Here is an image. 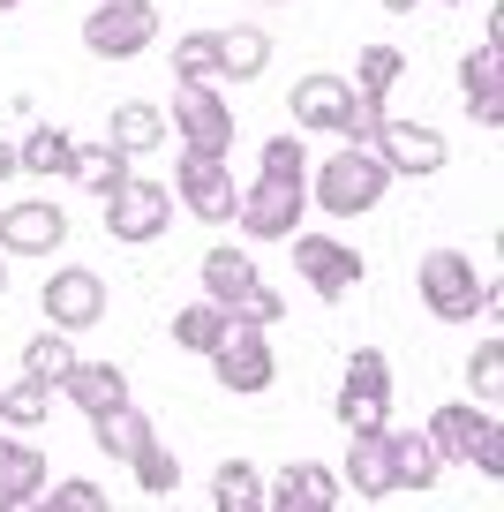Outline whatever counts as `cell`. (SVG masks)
<instances>
[{
  "label": "cell",
  "instance_id": "obj_1",
  "mask_svg": "<svg viewBox=\"0 0 504 512\" xmlns=\"http://www.w3.org/2000/svg\"><path fill=\"white\" fill-rule=\"evenodd\" d=\"M294 128H309V136H331V144H369V128L384 121V98L354 91L347 76H331V68H309V76L294 83Z\"/></svg>",
  "mask_w": 504,
  "mask_h": 512
},
{
  "label": "cell",
  "instance_id": "obj_2",
  "mask_svg": "<svg viewBox=\"0 0 504 512\" xmlns=\"http://www.w3.org/2000/svg\"><path fill=\"white\" fill-rule=\"evenodd\" d=\"M392 181L399 174L369 144H339V151H324V159H309V204L324 211V219H362V211L384 204Z\"/></svg>",
  "mask_w": 504,
  "mask_h": 512
},
{
  "label": "cell",
  "instance_id": "obj_3",
  "mask_svg": "<svg viewBox=\"0 0 504 512\" xmlns=\"http://www.w3.org/2000/svg\"><path fill=\"white\" fill-rule=\"evenodd\" d=\"M414 294L437 324H474L482 317V264L467 249H429L422 272H414Z\"/></svg>",
  "mask_w": 504,
  "mask_h": 512
},
{
  "label": "cell",
  "instance_id": "obj_4",
  "mask_svg": "<svg viewBox=\"0 0 504 512\" xmlns=\"http://www.w3.org/2000/svg\"><path fill=\"white\" fill-rule=\"evenodd\" d=\"M106 204V234L121 241V249H143V241H158L166 226H174V189L151 174H128L113 196H98Z\"/></svg>",
  "mask_w": 504,
  "mask_h": 512
},
{
  "label": "cell",
  "instance_id": "obj_5",
  "mask_svg": "<svg viewBox=\"0 0 504 512\" xmlns=\"http://www.w3.org/2000/svg\"><path fill=\"white\" fill-rule=\"evenodd\" d=\"M301 219H309V181H271V174H256L249 189L234 196V226H241L249 241H286Z\"/></svg>",
  "mask_w": 504,
  "mask_h": 512
},
{
  "label": "cell",
  "instance_id": "obj_6",
  "mask_svg": "<svg viewBox=\"0 0 504 512\" xmlns=\"http://www.w3.org/2000/svg\"><path fill=\"white\" fill-rule=\"evenodd\" d=\"M151 38H158L151 0H98L91 16H83V53L91 61H136Z\"/></svg>",
  "mask_w": 504,
  "mask_h": 512
},
{
  "label": "cell",
  "instance_id": "obj_7",
  "mask_svg": "<svg viewBox=\"0 0 504 512\" xmlns=\"http://www.w3.org/2000/svg\"><path fill=\"white\" fill-rule=\"evenodd\" d=\"M234 174H226V151H189L181 144V166H174V204H189L204 226H234Z\"/></svg>",
  "mask_w": 504,
  "mask_h": 512
},
{
  "label": "cell",
  "instance_id": "obj_8",
  "mask_svg": "<svg viewBox=\"0 0 504 512\" xmlns=\"http://www.w3.org/2000/svg\"><path fill=\"white\" fill-rule=\"evenodd\" d=\"M339 422H347V430H377V422H392V362H384V347H354L347 354V377H339Z\"/></svg>",
  "mask_w": 504,
  "mask_h": 512
},
{
  "label": "cell",
  "instance_id": "obj_9",
  "mask_svg": "<svg viewBox=\"0 0 504 512\" xmlns=\"http://www.w3.org/2000/svg\"><path fill=\"white\" fill-rule=\"evenodd\" d=\"M286 249H294V272L309 279V294H324V302H347L354 287H362V249H347V241L331 234H286Z\"/></svg>",
  "mask_w": 504,
  "mask_h": 512
},
{
  "label": "cell",
  "instance_id": "obj_10",
  "mask_svg": "<svg viewBox=\"0 0 504 512\" xmlns=\"http://www.w3.org/2000/svg\"><path fill=\"white\" fill-rule=\"evenodd\" d=\"M166 128L189 151H234V106L219 98V83H181L166 106Z\"/></svg>",
  "mask_w": 504,
  "mask_h": 512
},
{
  "label": "cell",
  "instance_id": "obj_11",
  "mask_svg": "<svg viewBox=\"0 0 504 512\" xmlns=\"http://www.w3.org/2000/svg\"><path fill=\"white\" fill-rule=\"evenodd\" d=\"M211 369H219L226 392H241V400H264L271 377H279V354H271V339L256 332V324H234V332L211 347Z\"/></svg>",
  "mask_w": 504,
  "mask_h": 512
},
{
  "label": "cell",
  "instance_id": "obj_12",
  "mask_svg": "<svg viewBox=\"0 0 504 512\" xmlns=\"http://www.w3.org/2000/svg\"><path fill=\"white\" fill-rule=\"evenodd\" d=\"M38 302H46L53 332H91V324H106V279H98L91 264H61V272L38 287Z\"/></svg>",
  "mask_w": 504,
  "mask_h": 512
},
{
  "label": "cell",
  "instance_id": "obj_13",
  "mask_svg": "<svg viewBox=\"0 0 504 512\" xmlns=\"http://www.w3.org/2000/svg\"><path fill=\"white\" fill-rule=\"evenodd\" d=\"M68 241V211L53 196H16L0 211V256H61Z\"/></svg>",
  "mask_w": 504,
  "mask_h": 512
},
{
  "label": "cell",
  "instance_id": "obj_14",
  "mask_svg": "<svg viewBox=\"0 0 504 512\" xmlns=\"http://www.w3.org/2000/svg\"><path fill=\"white\" fill-rule=\"evenodd\" d=\"M369 151H377L392 174H414V181H422V174H444V159H452L437 128H422V121H392V113L369 128Z\"/></svg>",
  "mask_w": 504,
  "mask_h": 512
},
{
  "label": "cell",
  "instance_id": "obj_15",
  "mask_svg": "<svg viewBox=\"0 0 504 512\" xmlns=\"http://www.w3.org/2000/svg\"><path fill=\"white\" fill-rule=\"evenodd\" d=\"M459 91H467V113L482 128H504V16L489 23V38L459 61Z\"/></svg>",
  "mask_w": 504,
  "mask_h": 512
},
{
  "label": "cell",
  "instance_id": "obj_16",
  "mask_svg": "<svg viewBox=\"0 0 504 512\" xmlns=\"http://www.w3.org/2000/svg\"><path fill=\"white\" fill-rule=\"evenodd\" d=\"M339 497H347L339 467H316V460H286L264 482V512H331Z\"/></svg>",
  "mask_w": 504,
  "mask_h": 512
},
{
  "label": "cell",
  "instance_id": "obj_17",
  "mask_svg": "<svg viewBox=\"0 0 504 512\" xmlns=\"http://www.w3.org/2000/svg\"><path fill=\"white\" fill-rule=\"evenodd\" d=\"M347 467H339V482H347L354 497H369V505H384L392 497V422H377V430H347Z\"/></svg>",
  "mask_w": 504,
  "mask_h": 512
},
{
  "label": "cell",
  "instance_id": "obj_18",
  "mask_svg": "<svg viewBox=\"0 0 504 512\" xmlns=\"http://www.w3.org/2000/svg\"><path fill=\"white\" fill-rule=\"evenodd\" d=\"M489 422H497V415H489V407L482 400H444L437 407V415H429V445H437V460L444 467H467L474 460V445H482V430H489Z\"/></svg>",
  "mask_w": 504,
  "mask_h": 512
},
{
  "label": "cell",
  "instance_id": "obj_19",
  "mask_svg": "<svg viewBox=\"0 0 504 512\" xmlns=\"http://www.w3.org/2000/svg\"><path fill=\"white\" fill-rule=\"evenodd\" d=\"M166 136H174V128H166V106H151V98H121V106H113L106 144L121 151V159H151Z\"/></svg>",
  "mask_w": 504,
  "mask_h": 512
},
{
  "label": "cell",
  "instance_id": "obj_20",
  "mask_svg": "<svg viewBox=\"0 0 504 512\" xmlns=\"http://www.w3.org/2000/svg\"><path fill=\"white\" fill-rule=\"evenodd\" d=\"M256 279H264V272H256V256L241 249V241H219V249H204V294H211L219 309H241V302L256 294Z\"/></svg>",
  "mask_w": 504,
  "mask_h": 512
},
{
  "label": "cell",
  "instance_id": "obj_21",
  "mask_svg": "<svg viewBox=\"0 0 504 512\" xmlns=\"http://www.w3.org/2000/svg\"><path fill=\"white\" fill-rule=\"evenodd\" d=\"M53 392H68V400H76L91 422L106 415V407L136 400V392H128V369H113V362H83V354H76V369H68V377L53 384Z\"/></svg>",
  "mask_w": 504,
  "mask_h": 512
},
{
  "label": "cell",
  "instance_id": "obj_22",
  "mask_svg": "<svg viewBox=\"0 0 504 512\" xmlns=\"http://www.w3.org/2000/svg\"><path fill=\"white\" fill-rule=\"evenodd\" d=\"M211 46H219V83H256L271 68V38L256 23H226V31H211Z\"/></svg>",
  "mask_w": 504,
  "mask_h": 512
},
{
  "label": "cell",
  "instance_id": "obj_23",
  "mask_svg": "<svg viewBox=\"0 0 504 512\" xmlns=\"http://www.w3.org/2000/svg\"><path fill=\"white\" fill-rule=\"evenodd\" d=\"M444 460L422 430H392V490H437Z\"/></svg>",
  "mask_w": 504,
  "mask_h": 512
},
{
  "label": "cell",
  "instance_id": "obj_24",
  "mask_svg": "<svg viewBox=\"0 0 504 512\" xmlns=\"http://www.w3.org/2000/svg\"><path fill=\"white\" fill-rule=\"evenodd\" d=\"M128 174H136V159H121L113 144H76V159H68V181L83 196H113Z\"/></svg>",
  "mask_w": 504,
  "mask_h": 512
},
{
  "label": "cell",
  "instance_id": "obj_25",
  "mask_svg": "<svg viewBox=\"0 0 504 512\" xmlns=\"http://www.w3.org/2000/svg\"><path fill=\"white\" fill-rule=\"evenodd\" d=\"M68 369H76V332H53V324H46L38 339H23V369H16V377H31V384L53 392Z\"/></svg>",
  "mask_w": 504,
  "mask_h": 512
},
{
  "label": "cell",
  "instance_id": "obj_26",
  "mask_svg": "<svg viewBox=\"0 0 504 512\" xmlns=\"http://www.w3.org/2000/svg\"><path fill=\"white\" fill-rule=\"evenodd\" d=\"M128 475L143 482V497H174L181 490V460L158 445V430H143L136 445H128Z\"/></svg>",
  "mask_w": 504,
  "mask_h": 512
},
{
  "label": "cell",
  "instance_id": "obj_27",
  "mask_svg": "<svg viewBox=\"0 0 504 512\" xmlns=\"http://www.w3.org/2000/svg\"><path fill=\"white\" fill-rule=\"evenodd\" d=\"M226 332H234V309H219L211 294H204V302H189V309L174 317V347H181V354H211Z\"/></svg>",
  "mask_w": 504,
  "mask_h": 512
},
{
  "label": "cell",
  "instance_id": "obj_28",
  "mask_svg": "<svg viewBox=\"0 0 504 512\" xmlns=\"http://www.w3.org/2000/svg\"><path fill=\"white\" fill-rule=\"evenodd\" d=\"M211 505H219V512H264V467L219 460V475H211Z\"/></svg>",
  "mask_w": 504,
  "mask_h": 512
},
{
  "label": "cell",
  "instance_id": "obj_29",
  "mask_svg": "<svg viewBox=\"0 0 504 512\" xmlns=\"http://www.w3.org/2000/svg\"><path fill=\"white\" fill-rule=\"evenodd\" d=\"M38 490H46V452L16 445V460H8V475H0V512H31Z\"/></svg>",
  "mask_w": 504,
  "mask_h": 512
},
{
  "label": "cell",
  "instance_id": "obj_30",
  "mask_svg": "<svg viewBox=\"0 0 504 512\" xmlns=\"http://www.w3.org/2000/svg\"><path fill=\"white\" fill-rule=\"evenodd\" d=\"M68 159H76V136H61V128H31V136L16 144V166L23 174H46V181H61Z\"/></svg>",
  "mask_w": 504,
  "mask_h": 512
},
{
  "label": "cell",
  "instance_id": "obj_31",
  "mask_svg": "<svg viewBox=\"0 0 504 512\" xmlns=\"http://www.w3.org/2000/svg\"><path fill=\"white\" fill-rule=\"evenodd\" d=\"M151 430V415H143V400H121V407H106V415L91 422V437H98V452L106 460H128V445Z\"/></svg>",
  "mask_w": 504,
  "mask_h": 512
},
{
  "label": "cell",
  "instance_id": "obj_32",
  "mask_svg": "<svg viewBox=\"0 0 504 512\" xmlns=\"http://www.w3.org/2000/svg\"><path fill=\"white\" fill-rule=\"evenodd\" d=\"M399 76H407V53H399V46H384V38H377V46H362V61H354V91H369V98H392V83Z\"/></svg>",
  "mask_w": 504,
  "mask_h": 512
},
{
  "label": "cell",
  "instance_id": "obj_33",
  "mask_svg": "<svg viewBox=\"0 0 504 512\" xmlns=\"http://www.w3.org/2000/svg\"><path fill=\"white\" fill-rule=\"evenodd\" d=\"M309 159H316V151L301 144V136H264L256 174H271V181H309Z\"/></svg>",
  "mask_w": 504,
  "mask_h": 512
},
{
  "label": "cell",
  "instance_id": "obj_34",
  "mask_svg": "<svg viewBox=\"0 0 504 512\" xmlns=\"http://www.w3.org/2000/svg\"><path fill=\"white\" fill-rule=\"evenodd\" d=\"M46 384H31V377H16L8 392H0V430H38L46 422Z\"/></svg>",
  "mask_w": 504,
  "mask_h": 512
},
{
  "label": "cell",
  "instance_id": "obj_35",
  "mask_svg": "<svg viewBox=\"0 0 504 512\" xmlns=\"http://www.w3.org/2000/svg\"><path fill=\"white\" fill-rule=\"evenodd\" d=\"M174 83H219V46H211V31H189L174 46Z\"/></svg>",
  "mask_w": 504,
  "mask_h": 512
},
{
  "label": "cell",
  "instance_id": "obj_36",
  "mask_svg": "<svg viewBox=\"0 0 504 512\" xmlns=\"http://www.w3.org/2000/svg\"><path fill=\"white\" fill-rule=\"evenodd\" d=\"M38 505H53V512H106L113 497H106V482L76 475V482H46V490H38Z\"/></svg>",
  "mask_w": 504,
  "mask_h": 512
},
{
  "label": "cell",
  "instance_id": "obj_37",
  "mask_svg": "<svg viewBox=\"0 0 504 512\" xmlns=\"http://www.w3.org/2000/svg\"><path fill=\"white\" fill-rule=\"evenodd\" d=\"M467 384H474V400H482V407H497V400H504V339H482V347H474Z\"/></svg>",
  "mask_w": 504,
  "mask_h": 512
},
{
  "label": "cell",
  "instance_id": "obj_38",
  "mask_svg": "<svg viewBox=\"0 0 504 512\" xmlns=\"http://www.w3.org/2000/svg\"><path fill=\"white\" fill-rule=\"evenodd\" d=\"M279 317H286V294H279V287H264V279H256V294L234 309V324H256V332H271Z\"/></svg>",
  "mask_w": 504,
  "mask_h": 512
},
{
  "label": "cell",
  "instance_id": "obj_39",
  "mask_svg": "<svg viewBox=\"0 0 504 512\" xmlns=\"http://www.w3.org/2000/svg\"><path fill=\"white\" fill-rule=\"evenodd\" d=\"M474 475H489V482H504V422H489V430H482V445H474Z\"/></svg>",
  "mask_w": 504,
  "mask_h": 512
},
{
  "label": "cell",
  "instance_id": "obj_40",
  "mask_svg": "<svg viewBox=\"0 0 504 512\" xmlns=\"http://www.w3.org/2000/svg\"><path fill=\"white\" fill-rule=\"evenodd\" d=\"M0 181H16V144L0 136Z\"/></svg>",
  "mask_w": 504,
  "mask_h": 512
},
{
  "label": "cell",
  "instance_id": "obj_41",
  "mask_svg": "<svg viewBox=\"0 0 504 512\" xmlns=\"http://www.w3.org/2000/svg\"><path fill=\"white\" fill-rule=\"evenodd\" d=\"M16 445H23L16 430H0V475H8V460H16Z\"/></svg>",
  "mask_w": 504,
  "mask_h": 512
},
{
  "label": "cell",
  "instance_id": "obj_42",
  "mask_svg": "<svg viewBox=\"0 0 504 512\" xmlns=\"http://www.w3.org/2000/svg\"><path fill=\"white\" fill-rule=\"evenodd\" d=\"M377 8L384 16H407V8H422V0H377Z\"/></svg>",
  "mask_w": 504,
  "mask_h": 512
},
{
  "label": "cell",
  "instance_id": "obj_43",
  "mask_svg": "<svg viewBox=\"0 0 504 512\" xmlns=\"http://www.w3.org/2000/svg\"><path fill=\"white\" fill-rule=\"evenodd\" d=\"M0 287H8V256H0Z\"/></svg>",
  "mask_w": 504,
  "mask_h": 512
},
{
  "label": "cell",
  "instance_id": "obj_44",
  "mask_svg": "<svg viewBox=\"0 0 504 512\" xmlns=\"http://www.w3.org/2000/svg\"><path fill=\"white\" fill-rule=\"evenodd\" d=\"M8 8H23V0H0V16H8Z\"/></svg>",
  "mask_w": 504,
  "mask_h": 512
},
{
  "label": "cell",
  "instance_id": "obj_45",
  "mask_svg": "<svg viewBox=\"0 0 504 512\" xmlns=\"http://www.w3.org/2000/svg\"><path fill=\"white\" fill-rule=\"evenodd\" d=\"M444 8H467V0H444Z\"/></svg>",
  "mask_w": 504,
  "mask_h": 512
},
{
  "label": "cell",
  "instance_id": "obj_46",
  "mask_svg": "<svg viewBox=\"0 0 504 512\" xmlns=\"http://www.w3.org/2000/svg\"><path fill=\"white\" fill-rule=\"evenodd\" d=\"M264 8H286V0H264Z\"/></svg>",
  "mask_w": 504,
  "mask_h": 512
}]
</instances>
